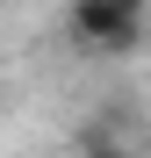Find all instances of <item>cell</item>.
Listing matches in <instances>:
<instances>
[{"instance_id": "2", "label": "cell", "mask_w": 151, "mask_h": 158, "mask_svg": "<svg viewBox=\"0 0 151 158\" xmlns=\"http://www.w3.org/2000/svg\"><path fill=\"white\" fill-rule=\"evenodd\" d=\"M72 158H137L122 137H108V129H79L72 137Z\"/></svg>"}, {"instance_id": "1", "label": "cell", "mask_w": 151, "mask_h": 158, "mask_svg": "<svg viewBox=\"0 0 151 158\" xmlns=\"http://www.w3.org/2000/svg\"><path fill=\"white\" fill-rule=\"evenodd\" d=\"M65 43L72 50H86V58H130V50L151 36V22H130V15H115L108 0H65Z\"/></svg>"}, {"instance_id": "3", "label": "cell", "mask_w": 151, "mask_h": 158, "mask_svg": "<svg viewBox=\"0 0 151 158\" xmlns=\"http://www.w3.org/2000/svg\"><path fill=\"white\" fill-rule=\"evenodd\" d=\"M115 15H130V22H151V0H108Z\"/></svg>"}]
</instances>
